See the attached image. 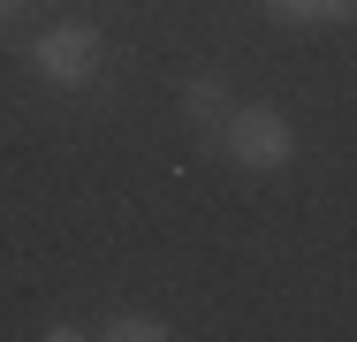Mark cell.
<instances>
[{
  "mask_svg": "<svg viewBox=\"0 0 357 342\" xmlns=\"http://www.w3.org/2000/svg\"><path fill=\"white\" fill-rule=\"evenodd\" d=\"M213 144L236 160V168L274 175V168H289V152H296V122H289L282 107H228V122H220Z\"/></svg>",
  "mask_w": 357,
  "mask_h": 342,
  "instance_id": "1",
  "label": "cell"
},
{
  "mask_svg": "<svg viewBox=\"0 0 357 342\" xmlns=\"http://www.w3.org/2000/svg\"><path fill=\"white\" fill-rule=\"evenodd\" d=\"M31 61H38V76L46 84H91L99 76V61H107V38L91 31V23H54V31H38L31 38Z\"/></svg>",
  "mask_w": 357,
  "mask_h": 342,
  "instance_id": "2",
  "label": "cell"
},
{
  "mask_svg": "<svg viewBox=\"0 0 357 342\" xmlns=\"http://www.w3.org/2000/svg\"><path fill=\"white\" fill-rule=\"evenodd\" d=\"M282 23H350L357 0H266Z\"/></svg>",
  "mask_w": 357,
  "mask_h": 342,
  "instance_id": "3",
  "label": "cell"
},
{
  "mask_svg": "<svg viewBox=\"0 0 357 342\" xmlns=\"http://www.w3.org/2000/svg\"><path fill=\"white\" fill-rule=\"evenodd\" d=\"M190 122L206 137H220V122H228V107H220V76H190Z\"/></svg>",
  "mask_w": 357,
  "mask_h": 342,
  "instance_id": "4",
  "label": "cell"
},
{
  "mask_svg": "<svg viewBox=\"0 0 357 342\" xmlns=\"http://www.w3.org/2000/svg\"><path fill=\"white\" fill-rule=\"evenodd\" d=\"M99 335L107 342H167V320H152V312H114Z\"/></svg>",
  "mask_w": 357,
  "mask_h": 342,
  "instance_id": "5",
  "label": "cell"
},
{
  "mask_svg": "<svg viewBox=\"0 0 357 342\" xmlns=\"http://www.w3.org/2000/svg\"><path fill=\"white\" fill-rule=\"evenodd\" d=\"M0 8H8V0H0Z\"/></svg>",
  "mask_w": 357,
  "mask_h": 342,
  "instance_id": "6",
  "label": "cell"
}]
</instances>
